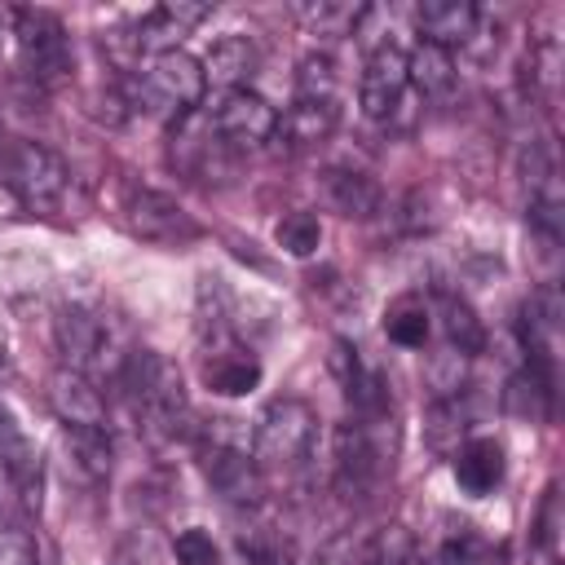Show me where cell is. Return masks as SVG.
Masks as SVG:
<instances>
[{
  "mask_svg": "<svg viewBox=\"0 0 565 565\" xmlns=\"http://www.w3.org/2000/svg\"><path fill=\"white\" fill-rule=\"evenodd\" d=\"M274 243H278L287 256H296V260L313 256V252L322 247V221H318V212H309V207L287 212V216L278 221V230H274Z\"/></svg>",
  "mask_w": 565,
  "mask_h": 565,
  "instance_id": "cell-27",
  "label": "cell"
},
{
  "mask_svg": "<svg viewBox=\"0 0 565 565\" xmlns=\"http://www.w3.org/2000/svg\"><path fill=\"white\" fill-rule=\"evenodd\" d=\"M340 124V106L335 102H318V97H296L291 110L278 119V132L291 146H322Z\"/></svg>",
  "mask_w": 565,
  "mask_h": 565,
  "instance_id": "cell-20",
  "label": "cell"
},
{
  "mask_svg": "<svg viewBox=\"0 0 565 565\" xmlns=\"http://www.w3.org/2000/svg\"><path fill=\"white\" fill-rule=\"evenodd\" d=\"M441 335H446V349H455V353H463V358H472V353L486 349V327H481V318H477L472 305H468L463 296H455V291H441Z\"/></svg>",
  "mask_w": 565,
  "mask_h": 565,
  "instance_id": "cell-23",
  "label": "cell"
},
{
  "mask_svg": "<svg viewBox=\"0 0 565 565\" xmlns=\"http://www.w3.org/2000/svg\"><path fill=\"white\" fill-rule=\"evenodd\" d=\"M199 66H203V79L216 84L221 93H225V88H247V75L260 66V49H256L252 35L230 31V35H221V40L207 49V57H203Z\"/></svg>",
  "mask_w": 565,
  "mask_h": 565,
  "instance_id": "cell-17",
  "label": "cell"
},
{
  "mask_svg": "<svg viewBox=\"0 0 565 565\" xmlns=\"http://www.w3.org/2000/svg\"><path fill=\"white\" fill-rule=\"evenodd\" d=\"M415 565H459V556L450 547H441V552H433L428 561H415Z\"/></svg>",
  "mask_w": 565,
  "mask_h": 565,
  "instance_id": "cell-35",
  "label": "cell"
},
{
  "mask_svg": "<svg viewBox=\"0 0 565 565\" xmlns=\"http://www.w3.org/2000/svg\"><path fill=\"white\" fill-rule=\"evenodd\" d=\"M4 185L35 212H53L71 185V168L57 150L40 141H18L4 154Z\"/></svg>",
  "mask_w": 565,
  "mask_h": 565,
  "instance_id": "cell-7",
  "label": "cell"
},
{
  "mask_svg": "<svg viewBox=\"0 0 565 565\" xmlns=\"http://www.w3.org/2000/svg\"><path fill=\"white\" fill-rule=\"evenodd\" d=\"M296 97L335 102V62L331 53H305L296 66Z\"/></svg>",
  "mask_w": 565,
  "mask_h": 565,
  "instance_id": "cell-28",
  "label": "cell"
},
{
  "mask_svg": "<svg viewBox=\"0 0 565 565\" xmlns=\"http://www.w3.org/2000/svg\"><path fill=\"white\" fill-rule=\"evenodd\" d=\"M4 358H9V331H4V322H0V366H4Z\"/></svg>",
  "mask_w": 565,
  "mask_h": 565,
  "instance_id": "cell-37",
  "label": "cell"
},
{
  "mask_svg": "<svg viewBox=\"0 0 565 565\" xmlns=\"http://www.w3.org/2000/svg\"><path fill=\"white\" fill-rule=\"evenodd\" d=\"M411 88V75H406V53L384 40L366 53V66H362V84H358V97H362V110L371 119H388L397 106H402V93Z\"/></svg>",
  "mask_w": 565,
  "mask_h": 565,
  "instance_id": "cell-11",
  "label": "cell"
},
{
  "mask_svg": "<svg viewBox=\"0 0 565 565\" xmlns=\"http://www.w3.org/2000/svg\"><path fill=\"white\" fill-rule=\"evenodd\" d=\"M212 9L207 4H194V0H168V4H154L137 26H132V49L154 57V53H168L177 49Z\"/></svg>",
  "mask_w": 565,
  "mask_h": 565,
  "instance_id": "cell-12",
  "label": "cell"
},
{
  "mask_svg": "<svg viewBox=\"0 0 565 565\" xmlns=\"http://www.w3.org/2000/svg\"><path fill=\"white\" fill-rule=\"evenodd\" d=\"M207 128L230 150H252V146L269 141L278 132V110L260 93H252V88H225L207 106Z\"/></svg>",
  "mask_w": 565,
  "mask_h": 565,
  "instance_id": "cell-9",
  "label": "cell"
},
{
  "mask_svg": "<svg viewBox=\"0 0 565 565\" xmlns=\"http://www.w3.org/2000/svg\"><path fill=\"white\" fill-rule=\"evenodd\" d=\"M393 455H397V424H393V415H375V419L353 415L349 424H340L335 437H331V459H335L340 494L344 499L371 494L384 481V472L393 468Z\"/></svg>",
  "mask_w": 565,
  "mask_h": 565,
  "instance_id": "cell-2",
  "label": "cell"
},
{
  "mask_svg": "<svg viewBox=\"0 0 565 565\" xmlns=\"http://www.w3.org/2000/svg\"><path fill=\"white\" fill-rule=\"evenodd\" d=\"M238 547H243V556L252 561V565H296V556H291V547L278 539V534H243L238 539Z\"/></svg>",
  "mask_w": 565,
  "mask_h": 565,
  "instance_id": "cell-30",
  "label": "cell"
},
{
  "mask_svg": "<svg viewBox=\"0 0 565 565\" xmlns=\"http://www.w3.org/2000/svg\"><path fill=\"white\" fill-rule=\"evenodd\" d=\"M0 565H44L40 547L26 530H4L0 534Z\"/></svg>",
  "mask_w": 565,
  "mask_h": 565,
  "instance_id": "cell-34",
  "label": "cell"
},
{
  "mask_svg": "<svg viewBox=\"0 0 565 565\" xmlns=\"http://www.w3.org/2000/svg\"><path fill=\"white\" fill-rule=\"evenodd\" d=\"M199 371H203V384L221 397H243L260 384V362L252 349H243V340H225V344H212V349H199Z\"/></svg>",
  "mask_w": 565,
  "mask_h": 565,
  "instance_id": "cell-13",
  "label": "cell"
},
{
  "mask_svg": "<svg viewBox=\"0 0 565 565\" xmlns=\"http://www.w3.org/2000/svg\"><path fill=\"white\" fill-rule=\"evenodd\" d=\"M322 194H327V203H331L340 216H349V221H366V216H375V212L384 207L380 181H375L371 172L353 168V163H331V168L322 172Z\"/></svg>",
  "mask_w": 565,
  "mask_h": 565,
  "instance_id": "cell-15",
  "label": "cell"
},
{
  "mask_svg": "<svg viewBox=\"0 0 565 565\" xmlns=\"http://www.w3.org/2000/svg\"><path fill=\"white\" fill-rule=\"evenodd\" d=\"M62 459H66V472L79 486H102L110 477V459H115L106 428H71V424H62Z\"/></svg>",
  "mask_w": 565,
  "mask_h": 565,
  "instance_id": "cell-18",
  "label": "cell"
},
{
  "mask_svg": "<svg viewBox=\"0 0 565 565\" xmlns=\"http://www.w3.org/2000/svg\"><path fill=\"white\" fill-rule=\"evenodd\" d=\"M115 380H119L128 411H132V419L150 446L194 437V411H190L185 380H181L172 358H163L154 349H132L124 358V366L115 371Z\"/></svg>",
  "mask_w": 565,
  "mask_h": 565,
  "instance_id": "cell-1",
  "label": "cell"
},
{
  "mask_svg": "<svg viewBox=\"0 0 565 565\" xmlns=\"http://www.w3.org/2000/svg\"><path fill=\"white\" fill-rule=\"evenodd\" d=\"M406 75H411V84H415L424 97H446V93L455 88V57H450L446 49L419 40V49L406 53Z\"/></svg>",
  "mask_w": 565,
  "mask_h": 565,
  "instance_id": "cell-24",
  "label": "cell"
},
{
  "mask_svg": "<svg viewBox=\"0 0 565 565\" xmlns=\"http://www.w3.org/2000/svg\"><path fill=\"white\" fill-rule=\"evenodd\" d=\"M172 556H177V565H221V552H216L212 534L199 530V525H190L172 539Z\"/></svg>",
  "mask_w": 565,
  "mask_h": 565,
  "instance_id": "cell-29",
  "label": "cell"
},
{
  "mask_svg": "<svg viewBox=\"0 0 565 565\" xmlns=\"http://www.w3.org/2000/svg\"><path fill=\"white\" fill-rule=\"evenodd\" d=\"M124 216H128V230H132L137 238L159 243V247H185V243H194V238L203 234L199 221H194L172 194L150 190V185L128 190V199H124Z\"/></svg>",
  "mask_w": 565,
  "mask_h": 565,
  "instance_id": "cell-10",
  "label": "cell"
},
{
  "mask_svg": "<svg viewBox=\"0 0 565 565\" xmlns=\"http://www.w3.org/2000/svg\"><path fill=\"white\" fill-rule=\"evenodd\" d=\"M375 565H415V543L402 525H388L375 539Z\"/></svg>",
  "mask_w": 565,
  "mask_h": 565,
  "instance_id": "cell-32",
  "label": "cell"
},
{
  "mask_svg": "<svg viewBox=\"0 0 565 565\" xmlns=\"http://www.w3.org/2000/svg\"><path fill=\"white\" fill-rule=\"evenodd\" d=\"M463 366H468V358H463V353H455V349H446V353H437V358H433V366H428V380H433V393H437V397H450V393H463Z\"/></svg>",
  "mask_w": 565,
  "mask_h": 565,
  "instance_id": "cell-31",
  "label": "cell"
},
{
  "mask_svg": "<svg viewBox=\"0 0 565 565\" xmlns=\"http://www.w3.org/2000/svg\"><path fill=\"white\" fill-rule=\"evenodd\" d=\"M296 18L309 35H349L366 18V9L344 0H309V4H296Z\"/></svg>",
  "mask_w": 565,
  "mask_h": 565,
  "instance_id": "cell-26",
  "label": "cell"
},
{
  "mask_svg": "<svg viewBox=\"0 0 565 565\" xmlns=\"http://www.w3.org/2000/svg\"><path fill=\"white\" fill-rule=\"evenodd\" d=\"M552 397H556V380L534 366H521L503 388V411L516 419H552Z\"/></svg>",
  "mask_w": 565,
  "mask_h": 565,
  "instance_id": "cell-21",
  "label": "cell"
},
{
  "mask_svg": "<svg viewBox=\"0 0 565 565\" xmlns=\"http://www.w3.org/2000/svg\"><path fill=\"white\" fill-rule=\"evenodd\" d=\"M9 22H13V9H0V49H4V35H9Z\"/></svg>",
  "mask_w": 565,
  "mask_h": 565,
  "instance_id": "cell-36",
  "label": "cell"
},
{
  "mask_svg": "<svg viewBox=\"0 0 565 565\" xmlns=\"http://www.w3.org/2000/svg\"><path fill=\"white\" fill-rule=\"evenodd\" d=\"M199 468H203V481L230 503V508H256L260 494H265V472L256 468L252 450L225 433H212L199 450Z\"/></svg>",
  "mask_w": 565,
  "mask_h": 565,
  "instance_id": "cell-8",
  "label": "cell"
},
{
  "mask_svg": "<svg viewBox=\"0 0 565 565\" xmlns=\"http://www.w3.org/2000/svg\"><path fill=\"white\" fill-rule=\"evenodd\" d=\"M203 93H207L203 66L185 49H168V53L146 57V66L128 84V102L132 106H141L150 115H168V119L194 115V106L203 102Z\"/></svg>",
  "mask_w": 565,
  "mask_h": 565,
  "instance_id": "cell-3",
  "label": "cell"
},
{
  "mask_svg": "<svg viewBox=\"0 0 565 565\" xmlns=\"http://www.w3.org/2000/svg\"><path fill=\"white\" fill-rule=\"evenodd\" d=\"M49 402L57 411L62 424L71 428H106V402L102 388L93 384V375L75 371V366H57L49 380Z\"/></svg>",
  "mask_w": 565,
  "mask_h": 565,
  "instance_id": "cell-14",
  "label": "cell"
},
{
  "mask_svg": "<svg viewBox=\"0 0 565 565\" xmlns=\"http://www.w3.org/2000/svg\"><path fill=\"white\" fill-rule=\"evenodd\" d=\"M477 18L481 9L472 0H424L415 9V26L424 35V44H437V49H463L472 35H477Z\"/></svg>",
  "mask_w": 565,
  "mask_h": 565,
  "instance_id": "cell-16",
  "label": "cell"
},
{
  "mask_svg": "<svg viewBox=\"0 0 565 565\" xmlns=\"http://www.w3.org/2000/svg\"><path fill=\"white\" fill-rule=\"evenodd\" d=\"M13 35H18L22 66H26V75L35 84L57 88V84L71 79L75 53H71V35H66L57 13H49V9H13Z\"/></svg>",
  "mask_w": 565,
  "mask_h": 565,
  "instance_id": "cell-6",
  "label": "cell"
},
{
  "mask_svg": "<svg viewBox=\"0 0 565 565\" xmlns=\"http://www.w3.org/2000/svg\"><path fill=\"white\" fill-rule=\"evenodd\" d=\"M110 565H154V543L146 530H128L115 552H110Z\"/></svg>",
  "mask_w": 565,
  "mask_h": 565,
  "instance_id": "cell-33",
  "label": "cell"
},
{
  "mask_svg": "<svg viewBox=\"0 0 565 565\" xmlns=\"http://www.w3.org/2000/svg\"><path fill=\"white\" fill-rule=\"evenodd\" d=\"M57 349H62L66 366H75V371H84V375H93V371H102V366L119 371L124 358L132 353L124 322H119L110 309L84 305V300H79V305H66V309L57 313Z\"/></svg>",
  "mask_w": 565,
  "mask_h": 565,
  "instance_id": "cell-4",
  "label": "cell"
},
{
  "mask_svg": "<svg viewBox=\"0 0 565 565\" xmlns=\"http://www.w3.org/2000/svg\"><path fill=\"white\" fill-rule=\"evenodd\" d=\"M428 305H424V296L419 291H402V296H393L388 300V309H384V335L393 340V344H402V349H424L428 344Z\"/></svg>",
  "mask_w": 565,
  "mask_h": 565,
  "instance_id": "cell-22",
  "label": "cell"
},
{
  "mask_svg": "<svg viewBox=\"0 0 565 565\" xmlns=\"http://www.w3.org/2000/svg\"><path fill=\"white\" fill-rule=\"evenodd\" d=\"M459 397H463V393H450V397H437V402L428 406V424H424V428H428V446L441 450V455H455V450L468 441L463 433H468V419H472V415H468V406H463Z\"/></svg>",
  "mask_w": 565,
  "mask_h": 565,
  "instance_id": "cell-25",
  "label": "cell"
},
{
  "mask_svg": "<svg viewBox=\"0 0 565 565\" xmlns=\"http://www.w3.org/2000/svg\"><path fill=\"white\" fill-rule=\"evenodd\" d=\"M313 437H318V415L309 402L300 397H274L256 428H252V459L260 472H274V468H296L300 459H309L313 450Z\"/></svg>",
  "mask_w": 565,
  "mask_h": 565,
  "instance_id": "cell-5",
  "label": "cell"
},
{
  "mask_svg": "<svg viewBox=\"0 0 565 565\" xmlns=\"http://www.w3.org/2000/svg\"><path fill=\"white\" fill-rule=\"evenodd\" d=\"M455 481H459V490L463 494H490L499 481H503V468H508V459H503V441H494V437H468L459 450H455Z\"/></svg>",
  "mask_w": 565,
  "mask_h": 565,
  "instance_id": "cell-19",
  "label": "cell"
}]
</instances>
